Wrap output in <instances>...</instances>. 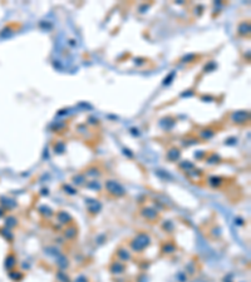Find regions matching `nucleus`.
Masks as SVG:
<instances>
[{"mask_svg":"<svg viewBox=\"0 0 251 282\" xmlns=\"http://www.w3.org/2000/svg\"><path fill=\"white\" fill-rule=\"evenodd\" d=\"M107 188H108V191H109L111 193H114V194H117V196H120V194H123V193H124L123 188H122L120 184H118V183L113 182V181H109V182L107 183Z\"/></svg>","mask_w":251,"mask_h":282,"instance_id":"f257e3e1","label":"nucleus"},{"mask_svg":"<svg viewBox=\"0 0 251 282\" xmlns=\"http://www.w3.org/2000/svg\"><path fill=\"white\" fill-rule=\"evenodd\" d=\"M75 282H87V280H86L84 277H79V278H77Z\"/></svg>","mask_w":251,"mask_h":282,"instance_id":"f03ea898","label":"nucleus"}]
</instances>
